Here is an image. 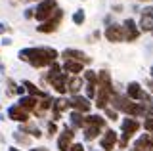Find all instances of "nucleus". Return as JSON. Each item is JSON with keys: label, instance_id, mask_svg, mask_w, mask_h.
I'll list each match as a JSON object with an SVG mask.
<instances>
[{"label": "nucleus", "instance_id": "obj_26", "mask_svg": "<svg viewBox=\"0 0 153 151\" xmlns=\"http://www.w3.org/2000/svg\"><path fill=\"white\" fill-rule=\"evenodd\" d=\"M84 21H86V13H84V10H76L75 13H73V23L75 25H84Z\"/></svg>", "mask_w": 153, "mask_h": 151}, {"label": "nucleus", "instance_id": "obj_27", "mask_svg": "<svg viewBox=\"0 0 153 151\" xmlns=\"http://www.w3.org/2000/svg\"><path fill=\"white\" fill-rule=\"evenodd\" d=\"M46 132H48V136H57L59 134V126H57V122L54 121H48V124H46Z\"/></svg>", "mask_w": 153, "mask_h": 151}, {"label": "nucleus", "instance_id": "obj_32", "mask_svg": "<svg viewBox=\"0 0 153 151\" xmlns=\"http://www.w3.org/2000/svg\"><path fill=\"white\" fill-rule=\"evenodd\" d=\"M25 17H27V19L35 17V10H33V8H27V10H25Z\"/></svg>", "mask_w": 153, "mask_h": 151}, {"label": "nucleus", "instance_id": "obj_16", "mask_svg": "<svg viewBox=\"0 0 153 151\" xmlns=\"http://www.w3.org/2000/svg\"><path fill=\"white\" fill-rule=\"evenodd\" d=\"M67 107H69L67 98H63V96L56 98V100H54V107H52V121L59 122L61 117H63V111H67Z\"/></svg>", "mask_w": 153, "mask_h": 151}, {"label": "nucleus", "instance_id": "obj_13", "mask_svg": "<svg viewBox=\"0 0 153 151\" xmlns=\"http://www.w3.org/2000/svg\"><path fill=\"white\" fill-rule=\"evenodd\" d=\"M123 27H124V38H126V42H134V40H138V36L142 35V31H140V27H138V23L134 21L132 17L124 19Z\"/></svg>", "mask_w": 153, "mask_h": 151}, {"label": "nucleus", "instance_id": "obj_19", "mask_svg": "<svg viewBox=\"0 0 153 151\" xmlns=\"http://www.w3.org/2000/svg\"><path fill=\"white\" fill-rule=\"evenodd\" d=\"M63 71L65 73H69L71 77H80V75L84 73V63L82 61H73V59H65L63 61Z\"/></svg>", "mask_w": 153, "mask_h": 151}, {"label": "nucleus", "instance_id": "obj_20", "mask_svg": "<svg viewBox=\"0 0 153 151\" xmlns=\"http://www.w3.org/2000/svg\"><path fill=\"white\" fill-rule=\"evenodd\" d=\"M84 86H86V82H84L82 77H71L69 84H67V94H69V96H79Z\"/></svg>", "mask_w": 153, "mask_h": 151}, {"label": "nucleus", "instance_id": "obj_9", "mask_svg": "<svg viewBox=\"0 0 153 151\" xmlns=\"http://www.w3.org/2000/svg\"><path fill=\"white\" fill-rule=\"evenodd\" d=\"M67 101H69V109L84 113V115H88L90 109H92V105H94V103L90 101L86 96H82V94H79V96H69Z\"/></svg>", "mask_w": 153, "mask_h": 151}, {"label": "nucleus", "instance_id": "obj_4", "mask_svg": "<svg viewBox=\"0 0 153 151\" xmlns=\"http://www.w3.org/2000/svg\"><path fill=\"white\" fill-rule=\"evenodd\" d=\"M143 128V122H140L134 117H124L121 121V138H119V149L126 151L130 141H134V136Z\"/></svg>", "mask_w": 153, "mask_h": 151}, {"label": "nucleus", "instance_id": "obj_42", "mask_svg": "<svg viewBox=\"0 0 153 151\" xmlns=\"http://www.w3.org/2000/svg\"><path fill=\"white\" fill-rule=\"evenodd\" d=\"M117 151H123V149H117Z\"/></svg>", "mask_w": 153, "mask_h": 151}, {"label": "nucleus", "instance_id": "obj_34", "mask_svg": "<svg viewBox=\"0 0 153 151\" xmlns=\"http://www.w3.org/2000/svg\"><path fill=\"white\" fill-rule=\"evenodd\" d=\"M31 151H52V149H48V147H44V145H40V147H33Z\"/></svg>", "mask_w": 153, "mask_h": 151}, {"label": "nucleus", "instance_id": "obj_24", "mask_svg": "<svg viewBox=\"0 0 153 151\" xmlns=\"http://www.w3.org/2000/svg\"><path fill=\"white\" fill-rule=\"evenodd\" d=\"M82 78H84V82H86V84H98V71H94V69H86L84 73H82Z\"/></svg>", "mask_w": 153, "mask_h": 151}, {"label": "nucleus", "instance_id": "obj_35", "mask_svg": "<svg viewBox=\"0 0 153 151\" xmlns=\"http://www.w3.org/2000/svg\"><path fill=\"white\" fill-rule=\"evenodd\" d=\"M4 31H8V25H6V23H0V35H2Z\"/></svg>", "mask_w": 153, "mask_h": 151}, {"label": "nucleus", "instance_id": "obj_43", "mask_svg": "<svg viewBox=\"0 0 153 151\" xmlns=\"http://www.w3.org/2000/svg\"><path fill=\"white\" fill-rule=\"evenodd\" d=\"M38 2H42V0H38Z\"/></svg>", "mask_w": 153, "mask_h": 151}, {"label": "nucleus", "instance_id": "obj_31", "mask_svg": "<svg viewBox=\"0 0 153 151\" xmlns=\"http://www.w3.org/2000/svg\"><path fill=\"white\" fill-rule=\"evenodd\" d=\"M100 36H102V33H100V31H94V33H92V35H90V36H88V42H92V40H98V38H100Z\"/></svg>", "mask_w": 153, "mask_h": 151}, {"label": "nucleus", "instance_id": "obj_25", "mask_svg": "<svg viewBox=\"0 0 153 151\" xmlns=\"http://www.w3.org/2000/svg\"><path fill=\"white\" fill-rule=\"evenodd\" d=\"M96 94H98V84H86L84 86V96L88 98L90 101L96 100Z\"/></svg>", "mask_w": 153, "mask_h": 151}, {"label": "nucleus", "instance_id": "obj_12", "mask_svg": "<svg viewBox=\"0 0 153 151\" xmlns=\"http://www.w3.org/2000/svg\"><path fill=\"white\" fill-rule=\"evenodd\" d=\"M103 36L107 38V42H124L126 38H124V27L123 25H113L111 27H105V33H103Z\"/></svg>", "mask_w": 153, "mask_h": 151}, {"label": "nucleus", "instance_id": "obj_3", "mask_svg": "<svg viewBox=\"0 0 153 151\" xmlns=\"http://www.w3.org/2000/svg\"><path fill=\"white\" fill-rule=\"evenodd\" d=\"M107 126V119L100 113H92V115H86V126L82 128V140L84 141H94L100 140L102 134L105 132Z\"/></svg>", "mask_w": 153, "mask_h": 151}, {"label": "nucleus", "instance_id": "obj_36", "mask_svg": "<svg viewBox=\"0 0 153 151\" xmlns=\"http://www.w3.org/2000/svg\"><path fill=\"white\" fill-rule=\"evenodd\" d=\"M8 151H23V149H19L17 145H10V147H8Z\"/></svg>", "mask_w": 153, "mask_h": 151}, {"label": "nucleus", "instance_id": "obj_41", "mask_svg": "<svg viewBox=\"0 0 153 151\" xmlns=\"http://www.w3.org/2000/svg\"><path fill=\"white\" fill-rule=\"evenodd\" d=\"M151 151H153V136H151Z\"/></svg>", "mask_w": 153, "mask_h": 151}, {"label": "nucleus", "instance_id": "obj_2", "mask_svg": "<svg viewBox=\"0 0 153 151\" xmlns=\"http://www.w3.org/2000/svg\"><path fill=\"white\" fill-rule=\"evenodd\" d=\"M71 75L63 71V65H59L56 61L52 67H48V73L44 75V81L50 84V88H54L57 96H67V84H69Z\"/></svg>", "mask_w": 153, "mask_h": 151}, {"label": "nucleus", "instance_id": "obj_21", "mask_svg": "<svg viewBox=\"0 0 153 151\" xmlns=\"http://www.w3.org/2000/svg\"><path fill=\"white\" fill-rule=\"evenodd\" d=\"M17 132H23V134H27V136H31V138H42V130L38 128V126L35 124V122H25V124H19V128Z\"/></svg>", "mask_w": 153, "mask_h": 151}, {"label": "nucleus", "instance_id": "obj_29", "mask_svg": "<svg viewBox=\"0 0 153 151\" xmlns=\"http://www.w3.org/2000/svg\"><path fill=\"white\" fill-rule=\"evenodd\" d=\"M143 130L153 136V117H146L143 119Z\"/></svg>", "mask_w": 153, "mask_h": 151}, {"label": "nucleus", "instance_id": "obj_38", "mask_svg": "<svg viewBox=\"0 0 153 151\" xmlns=\"http://www.w3.org/2000/svg\"><path fill=\"white\" fill-rule=\"evenodd\" d=\"M149 75H151V78H153V65H151V69H149Z\"/></svg>", "mask_w": 153, "mask_h": 151}, {"label": "nucleus", "instance_id": "obj_17", "mask_svg": "<svg viewBox=\"0 0 153 151\" xmlns=\"http://www.w3.org/2000/svg\"><path fill=\"white\" fill-rule=\"evenodd\" d=\"M38 103H40V100L38 98H35V96H21L17 100V105L21 107V109H25L29 115H35V111L38 109Z\"/></svg>", "mask_w": 153, "mask_h": 151}, {"label": "nucleus", "instance_id": "obj_23", "mask_svg": "<svg viewBox=\"0 0 153 151\" xmlns=\"http://www.w3.org/2000/svg\"><path fill=\"white\" fill-rule=\"evenodd\" d=\"M12 138H13V141H16L17 145H31L33 144V138L27 136V134H23V132H13Z\"/></svg>", "mask_w": 153, "mask_h": 151}, {"label": "nucleus", "instance_id": "obj_18", "mask_svg": "<svg viewBox=\"0 0 153 151\" xmlns=\"http://www.w3.org/2000/svg\"><path fill=\"white\" fill-rule=\"evenodd\" d=\"M67 121H69V126L75 132L82 130L86 126V115H84V113H79V111H73V109L69 111V115H67Z\"/></svg>", "mask_w": 153, "mask_h": 151}, {"label": "nucleus", "instance_id": "obj_5", "mask_svg": "<svg viewBox=\"0 0 153 151\" xmlns=\"http://www.w3.org/2000/svg\"><path fill=\"white\" fill-rule=\"evenodd\" d=\"M56 10H57V2L56 0H42V2H38L36 8H35V19L38 23H44V21H48L52 16H54Z\"/></svg>", "mask_w": 153, "mask_h": 151}, {"label": "nucleus", "instance_id": "obj_30", "mask_svg": "<svg viewBox=\"0 0 153 151\" xmlns=\"http://www.w3.org/2000/svg\"><path fill=\"white\" fill-rule=\"evenodd\" d=\"M69 151H88V149L84 147V144H82V141H75V144H73V147H71Z\"/></svg>", "mask_w": 153, "mask_h": 151}, {"label": "nucleus", "instance_id": "obj_1", "mask_svg": "<svg viewBox=\"0 0 153 151\" xmlns=\"http://www.w3.org/2000/svg\"><path fill=\"white\" fill-rule=\"evenodd\" d=\"M59 56H61L59 52L56 48H50V46H36V48L35 46H29V48H23L17 52V58L35 69L52 67Z\"/></svg>", "mask_w": 153, "mask_h": 151}, {"label": "nucleus", "instance_id": "obj_7", "mask_svg": "<svg viewBox=\"0 0 153 151\" xmlns=\"http://www.w3.org/2000/svg\"><path fill=\"white\" fill-rule=\"evenodd\" d=\"M75 130L71 128L69 124H63V128L59 130V134H57V151H69L71 147H73L75 144Z\"/></svg>", "mask_w": 153, "mask_h": 151}, {"label": "nucleus", "instance_id": "obj_10", "mask_svg": "<svg viewBox=\"0 0 153 151\" xmlns=\"http://www.w3.org/2000/svg\"><path fill=\"white\" fill-rule=\"evenodd\" d=\"M6 115H8V119H10V121L19 122V124H25V122L31 121V115H29L25 109H21L17 103H13V105H10V107H8V109H6Z\"/></svg>", "mask_w": 153, "mask_h": 151}, {"label": "nucleus", "instance_id": "obj_33", "mask_svg": "<svg viewBox=\"0 0 153 151\" xmlns=\"http://www.w3.org/2000/svg\"><path fill=\"white\" fill-rule=\"evenodd\" d=\"M12 44V38H8V36H4L2 38V46H10Z\"/></svg>", "mask_w": 153, "mask_h": 151}, {"label": "nucleus", "instance_id": "obj_11", "mask_svg": "<svg viewBox=\"0 0 153 151\" xmlns=\"http://www.w3.org/2000/svg\"><path fill=\"white\" fill-rule=\"evenodd\" d=\"M142 33H153V6L143 8L140 13V23H138Z\"/></svg>", "mask_w": 153, "mask_h": 151}, {"label": "nucleus", "instance_id": "obj_14", "mask_svg": "<svg viewBox=\"0 0 153 151\" xmlns=\"http://www.w3.org/2000/svg\"><path fill=\"white\" fill-rule=\"evenodd\" d=\"M124 94H126L130 100H134V101H143L146 96H147V92L142 88V84L136 82V81H132V82L126 84V92H124Z\"/></svg>", "mask_w": 153, "mask_h": 151}, {"label": "nucleus", "instance_id": "obj_39", "mask_svg": "<svg viewBox=\"0 0 153 151\" xmlns=\"http://www.w3.org/2000/svg\"><path fill=\"white\" fill-rule=\"evenodd\" d=\"M0 73H4V65L2 63H0Z\"/></svg>", "mask_w": 153, "mask_h": 151}, {"label": "nucleus", "instance_id": "obj_40", "mask_svg": "<svg viewBox=\"0 0 153 151\" xmlns=\"http://www.w3.org/2000/svg\"><path fill=\"white\" fill-rule=\"evenodd\" d=\"M4 141H6V140H4V138H2V136H0V144H4Z\"/></svg>", "mask_w": 153, "mask_h": 151}, {"label": "nucleus", "instance_id": "obj_37", "mask_svg": "<svg viewBox=\"0 0 153 151\" xmlns=\"http://www.w3.org/2000/svg\"><path fill=\"white\" fill-rule=\"evenodd\" d=\"M88 151H103V149H96V147H90Z\"/></svg>", "mask_w": 153, "mask_h": 151}, {"label": "nucleus", "instance_id": "obj_44", "mask_svg": "<svg viewBox=\"0 0 153 151\" xmlns=\"http://www.w3.org/2000/svg\"><path fill=\"white\" fill-rule=\"evenodd\" d=\"M151 35H153V33H151Z\"/></svg>", "mask_w": 153, "mask_h": 151}, {"label": "nucleus", "instance_id": "obj_28", "mask_svg": "<svg viewBox=\"0 0 153 151\" xmlns=\"http://www.w3.org/2000/svg\"><path fill=\"white\" fill-rule=\"evenodd\" d=\"M103 117H105L107 121H117V119H119V111H117V109H113V107L109 105L107 109L103 111Z\"/></svg>", "mask_w": 153, "mask_h": 151}, {"label": "nucleus", "instance_id": "obj_15", "mask_svg": "<svg viewBox=\"0 0 153 151\" xmlns=\"http://www.w3.org/2000/svg\"><path fill=\"white\" fill-rule=\"evenodd\" d=\"M61 58H63V61L65 59H73V61H82V63H86V65L92 63V59H90L82 50H76V48H65L63 52H61Z\"/></svg>", "mask_w": 153, "mask_h": 151}, {"label": "nucleus", "instance_id": "obj_8", "mask_svg": "<svg viewBox=\"0 0 153 151\" xmlns=\"http://www.w3.org/2000/svg\"><path fill=\"white\" fill-rule=\"evenodd\" d=\"M61 21H63V10H61V8H57L56 13H54V16H52L48 21L38 23L36 31H38V33H42V35H50V33H56L57 29H59Z\"/></svg>", "mask_w": 153, "mask_h": 151}, {"label": "nucleus", "instance_id": "obj_6", "mask_svg": "<svg viewBox=\"0 0 153 151\" xmlns=\"http://www.w3.org/2000/svg\"><path fill=\"white\" fill-rule=\"evenodd\" d=\"M119 138H121V134H119L115 128H105L102 138L98 140L100 149H103V151H117L119 149Z\"/></svg>", "mask_w": 153, "mask_h": 151}, {"label": "nucleus", "instance_id": "obj_22", "mask_svg": "<svg viewBox=\"0 0 153 151\" xmlns=\"http://www.w3.org/2000/svg\"><path fill=\"white\" fill-rule=\"evenodd\" d=\"M132 147L140 149V151H149L151 149V134H140L138 138H134L132 141Z\"/></svg>", "mask_w": 153, "mask_h": 151}]
</instances>
